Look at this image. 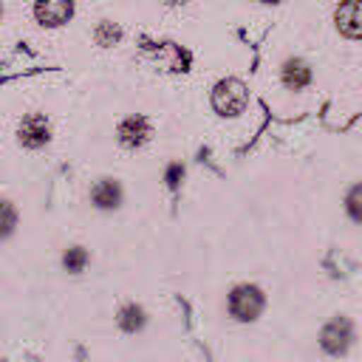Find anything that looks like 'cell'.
<instances>
[{
    "label": "cell",
    "instance_id": "6da1fadb",
    "mask_svg": "<svg viewBox=\"0 0 362 362\" xmlns=\"http://www.w3.org/2000/svg\"><path fill=\"white\" fill-rule=\"evenodd\" d=\"M263 305H266V297H263V291H260L257 286H252V283L235 286V288L229 291V300H226L229 317L238 320V322H252V320H257L260 311H263Z\"/></svg>",
    "mask_w": 362,
    "mask_h": 362
},
{
    "label": "cell",
    "instance_id": "7a4b0ae2",
    "mask_svg": "<svg viewBox=\"0 0 362 362\" xmlns=\"http://www.w3.org/2000/svg\"><path fill=\"white\" fill-rule=\"evenodd\" d=\"M246 102H249V90L240 79H221L215 88H212V107L215 113L221 116H238L246 110Z\"/></svg>",
    "mask_w": 362,
    "mask_h": 362
},
{
    "label": "cell",
    "instance_id": "3957f363",
    "mask_svg": "<svg viewBox=\"0 0 362 362\" xmlns=\"http://www.w3.org/2000/svg\"><path fill=\"white\" fill-rule=\"evenodd\" d=\"M17 141L25 150H42L51 141V124L42 113H25L17 124Z\"/></svg>",
    "mask_w": 362,
    "mask_h": 362
},
{
    "label": "cell",
    "instance_id": "277c9868",
    "mask_svg": "<svg viewBox=\"0 0 362 362\" xmlns=\"http://www.w3.org/2000/svg\"><path fill=\"white\" fill-rule=\"evenodd\" d=\"M74 17V0H34V20L42 28H59Z\"/></svg>",
    "mask_w": 362,
    "mask_h": 362
},
{
    "label": "cell",
    "instance_id": "5b68a950",
    "mask_svg": "<svg viewBox=\"0 0 362 362\" xmlns=\"http://www.w3.org/2000/svg\"><path fill=\"white\" fill-rule=\"evenodd\" d=\"M122 187H119V181H113V178H99L93 187H90V204L96 206V209H102V212H113V209H119L122 206Z\"/></svg>",
    "mask_w": 362,
    "mask_h": 362
},
{
    "label": "cell",
    "instance_id": "8992f818",
    "mask_svg": "<svg viewBox=\"0 0 362 362\" xmlns=\"http://www.w3.org/2000/svg\"><path fill=\"white\" fill-rule=\"evenodd\" d=\"M280 82L288 88V90H303L311 85V65L300 57H288L283 65H280Z\"/></svg>",
    "mask_w": 362,
    "mask_h": 362
},
{
    "label": "cell",
    "instance_id": "52a82bcc",
    "mask_svg": "<svg viewBox=\"0 0 362 362\" xmlns=\"http://www.w3.org/2000/svg\"><path fill=\"white\" fill-rule=\"evenodd\" d=\"M116 136H119V144L127 147V150H136L147 141L150 136V124L144 116H127L119 127H116Z\"/></svg>",
    "mask_w": 362,
    "mask_h": 362
},
{
    "label": "cell",
    "instance_id": "ba28073f",
    "mask_svg": "<svg viewBox=\"0 0 362 362\" xmlns=\"http://www.w3.org/2000/svg\"><path fill=\"white\" fill-rule=\"evenodd\" d=\"M337 28L348 40L362 37V0H348L342 8H337Z\"/></svg>",
    "mask_w": 362,
    "mask_h": 362
},
{
    "label": "cell",
    "instance_id": "9c48e42d",
    "mask_svg": "<svg viewBox=\"0 0 362 362\" xmlns=\"http://www.w3.org/2000/svg\"><path fill=\"white\" fill-rule=\"evenodd\" d=\"M119 328L127 331V334L141 331V328H144V308L136 305V303L122 305V311H119Z\"/></svg>",
    "mask_w": 362,
    "mask_h": 362
},
{
    "label": "cell",
    "instance_id": "30bf717a",
    "mask_svg": "<svg viewBox=\"0 0 362 362\" xmlns=\"http://www.w3.org/2000/svg\"><path fill=\"white\" fill-rule=\"evenodd\" d=\"M85 266H88V252H85V246H71V249L62 252V269H65V272L79 274Z\"/></svg>",
    "mask_w": 362,
    "mask_h": 362
},
{
    "label": "cell",
    "instance_id": "8fae6325",
    "mask_svg": "<svg viewBox=\"0 0 362 362\" xmlns=\"http://www.w3.org/2000/svg\"><path fill=\"white\" fill-rule=\"evenodd\" d=\"M345 215L362 226V184H354L345 192Z\"/></svg>",
    "mask_w": 362,
    "mask_h": 362
},
{
    "label": "cell",
    "instance_id": "7c38bea8",
    "mask_svg": "<svg viewBox=\"0 0 362 362\" xmlns=\"http://www.w3.org/2000/svg\"><path fill=\"white\" fill-rule=\"evenodd\" d=\"M17 226V209L11 201L0 198V240H6Z\"/></svg>",
    "mask_w": 362,
    "mask_h": 362
},
{
    "label": "cell",
    "instance_id": "4fadbf2b",
    "mask_svg": "<svg viewBox=\"0 0 362 362\" xmlns=\"http://www.w3.org/2000/svg\"><path fill=\"white\" fill-rule=\"evenodd\" d=\"M93 37H96V45H102V48H107V45H113V42H119V40H122V31H119V25H113V23H107V20H102V23L96 25V31H93Z\"/></svg>",
    "mask_w": 362,
    "mask_h": 362
},
{
    "label": "cell",
    "instance_id": "5bb4252c",
    "mask_svg": "<svg viewBox=\"0 0 362 362\" xmlns=\"http://www.w3.org/2000/svg\"><path fill=\"white\" fill-rule=\"evenodd\" d=\"M167 6H184V3H189V0H164Z\"/></svg>",
    "mask_w": 362,
    "mask_h": 362
},
{
    "label": "cell",
    "instance_id": "9a60e30c",
    "mask_svg": "<svg viewBox=\"0 0 362 362\" xmlns=\"http://www.w3.org/2000/svg\"><path fill=\"white\" fill-rule=\"evenodd\" d=\"M260 3H266V6H274V3H280V0H260Z\"/></svg>",
    "mask_w": 362,
    "mask_h": 362
},
{
    "label": "cell",
    "instance_id": "2e32d148",
    "mask_svg": "<svg viewBox=\"0 0 362 362\" xmlns=\"http://www.w3.org/2000/svg\"><path fill=\"white\" fill-rule=\"evenodd\" d=\"M0 20H3V6H0Z\"/></svg>",
    "mask_w": 362,
    "mask_h": 362
}]
</instances>
